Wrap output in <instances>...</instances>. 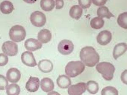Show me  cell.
Listing matches in <instances>:
<instances>
[{
	"label": "cell",
	"instance_id": "cell-30",
	"mask_svg": "<svg viewBox=\"0 0 127 95\" xmlns=\"http://www.w3.org/2000/svg\"><path fill=\"white\" fill-rule=\"evenodd\" d=\"M9 59L7 56L3 53L0 54V66H4L8 63Z\"/></svg>",
	"mask_w": 127,
	"mask_h": 95
},
{
	"label": "cell",
	"instance_id": "cell-10",
	"mask_svg": "<svg viewBox=\"0 0 127 95\" xmlns=\"http://www.w3.org/2000/svg\"><path fill=\"white\" fill-rule=\"evenodd\" d=\"M112 39V34L109 31H101L97 37V42L101 45H106L110 43Z\"/></svg>",
	"mask_w": 127,
	"mask_h": 95
},
{
	"label": "cell",
	"instance_id": "cell-21",
	"mask_svg": "<svg viewBox=\"0 0 127 95\" xmlns=\"http://www.w3.org/2000/svg\"><path fill=\"white\" fill-rule=\"evenodd\" d=\"M97 15L99 17L102 18L105 17L109 19L111 17H114L115 16L109 11L108 8L105 6H102L98 8L97 10Z\"/></svg>",
	"mask_w": 127,
	"mask_h": 95
},
{
	"label": "cell",
	"instance_id": "cell-15",
	"mask_svg": "<svg viewBox=\"0 0 127 95\" xmlns=\"http://www.w3.org/2000/svg\"><path fill=\"white\" fill-rule=\"evenodd\" d=\"M40 86L42 90L45 93L50 92L54 88V82L48 77H45L41 80Z\"/></svg>",
	"mask_w": 127,
	"mask_h": 95
},
{
	"label": "cell",
	"instance_id": "cell-9",
	"mask_svg": "<svg viewBox=\"0 0 127 95\" xmlns=\"http://www.w3.org/2000/svg\"><path fill=\"white\" fill-rule=\"evenodd\" d=\"M21 59L23 63L27 66L34 67L37 65L33 54L29 51H26L22 54Z\"/></svg>",
	"mask_w": 127,
	"mask_h": 95
},
{
	"label": "cell",
	"instance_id": "cell-8",
	"mask_svg": "<svg viewBox=\"0 0 127 95\" xmlns=\"http://www.w3.org/2000/svg\"><path fill=\"white\" fill-rule=\"evenodd\" d=\"M86 84L84 82H79L69 87L68 94L70 95H81L85 92Z\"/></svg>",
	"mask_w": 127,
	"mask_h": 95
},
{
	"label": "cell",
	"instance_id": "cell-26",
	"mask_svg": "<svg viewBox=\"0 0 127 95\" xmlns=\"http://www.w3.org/2000/svg\"><path fill=\"white\" fill-rule=\"evenodd\" d=\"M117 23L121 27L127 29V12H125L119 15L117 20Z\"/></svg>",
	"mask_w": 127,
	"mask_h": 95
},
{
	"label": "cell",
	"instance_id": "cell-32",
	"mask_svg": "<svg viewBox=\"0 0 127 95\" xmlns=\"http://www.w3.org/2000/svg\"><path fill=\"white\" fill-rule=\"evenodd\" d=\"M127 70H126L125 71H124L122 73L121 76V79L122 81L124 83L126 84V85H127Z\"/></svg>",
	"mask_w": 127,
	"mask_h": 95
},
{
	"label": "cell",
	"instance_id": "cell-25",
	"mask_svg": "<svg viewBox=\"0 0 127 95\" xmlns=\"http://www.w3.org/2000/svg\"><path fill=\"white\" fill-rule=\"evenodd\" d=\"M20 92V87L16 84H10L6 88V94L8 95H18Z\"/></svg>",
	"mask_w": 127,
	"mask_h": 95
},
{
	"label": "cell",
	"instance_id": "cell-19",
	"mask_svg": "<svg viewBox=\"0 0 127 95\" xmlns=\"http://www.w3.org/2000/svg\"><path fill=\"white\" fill-rule=\"evenodd\" d=\"M83 9L78 5L72 6L69 10V14L72 18L75 20H79L82 15Z\"/></svg>",
	"mask_w": 127,
	"mask_h": 95
},
{
	"label": "cell",
	"instance_id": "cell-23",
	"mask_svg": "<svg viewBox=\"0 0 127 95\" xmlns=\"http://www.w3.org/2000/svg\"><path fill=\"white\" fill-rule=\"evenodd\" d=\"M104 20L103 18L100 17H95L93 18L90 22V25L93 28L99 29L104 26Z\"/></svg>",
	"mask_w": 127,
	"mask_h": 95
},
{
	"label": "cell",
	"instance_id": "cell-28",
	"mask_svg": "<svg viewBox=\"0 0 127 95\" xmlns=\"http://www.w3.org/2000/svg\"><path fill=\"white\" fill-rule=\"evenodd\" d=\"M0 90H4L7 88L9 82L6 79L5 77L2 75H0Z\"/></svg>",
	"mask_w": 127,
	"mask_h": 95
},
{
	"label": "cell",
	"instance_id": "cell-14",
	"mask_svg": "<svg viewBox=\"0 0 127 95\" xmlns=\"http://www.w3.org/2000/svg\"><path fill=\"white\" fill-rule=\"evenodd\" d=\"M38 66L40 71L44 73H49L52 71L54 68L52 62L48 60H42L39 62Z\"/></svg>",
	"mask_w": 127,
	"mask_h": 95
},
{
	"label": "cell",
	"instance_id": "cell-33",
	"mask_svg": "<svg viewBox=\"0 0 127 95\" xmlns=\"http://www.w3.org/2000/svg\"><path fill=\"white\" fill-rule=\"evenodd\" d=\"M107 0H92L93 3L94 4L97 6H101L105 4L107 2Z\"/></svg>",
	"mask_w": 127,
	"mask_h": 95
},
{
	"label": "cell",
	"instance_id": "cell-7",
	"mask_svg": "<svg viewBox=\"0 0 127 95\" xmlns=\"http://www.w3.org/2000/svg\"><path fill=\"white\" fill-rule=\"evenodd\" d=\"M2 49L8 56H15L18 53V45L14 42L8 41L3 44Z\"/></svg>",
	"mask_w": 127,
	"mask_h": 95
},
{
	"label": "cell",
	"instance_id": "cell-5",
	"mask_svg": "<svg viewBox=\"0 0 127 95\" xmlns=\"http://www.w3.org/2000/svg\"><path fill=\"white\" fill-rule=\"evenodd\" d=\"M31 22L36 27H42L46 22V17L44 13L36 11L32 13L30 16Z\"/></svg>",
	"mask_w": 127,
	"mask_h": 95
},
{
	"label": "cell",
	"instance_id": "cell-18",
	"mask_svg": "<svg viewBox=\"0 0 127 95\" xmlns=\"http://www.w3.org/2000/svg\"><path fill=\"white\" fill-rule=\"evenodd\" d=\"M56 82L58 86L62 89L69 88L71 85V79L66 75H60L56 80Z\"/></svg>",
	"mask_w": 127,
	"mask_h": 95
},
{
	"label": "cell",
	"instance_id": "cell-24",
	"mask_svg": "<svg viewBox=\"0 0 127 95\" xmlns=\"http://www.w3.org/2000/svg\"><path fill=\"white\" fill-rule=\"evenodd\" d=\"M86 86L88 92L93 94H97L99 89L98 83L94 81H88L86 84Z\"/></svg>",
	"mask_w": 127,
	"mask_h": 95
},
{
	"label": "cell",
	"instance_id": "cell-27",
	"mask_svg": "<svg viewBox=\"0 0 127 95\" xmlns=\"http://www.w3.org/2000/svg\"><path fill=\"white\" fill-rule=\"evenodd\" d=\"M101 95H118V92L113 87L107 86L104 88L101 92Z\"/></svg>",
	"mask_w": 127,
	"mask_h": 95
},
{
	"label": "cell",
	"instance_id": "cell-22",
	"mask_svg": "<svg viewBox=\"0 0 127 95\" xmlns=\"http://www.w3.org/2000/svg\"><path fill=\"white\" fill-rule=\"evenodd\" d=\"M55 6V2L53 0H42L40 1L41 7L46 12L52 11Z\"/></svg>",
	"mask_w": 127,
	"mask_h": 95
},
{
	"label": "cell",
	"instance_id": "cell-31",
	"mask_svg": "<svg viewBox=\"0 0 127 95\" xmlns=\"http://www.w3.org/2000/svg\"><path fill=\"white\" fill-rule=\"evenodd\" d=\"M56 9H62L64 5L63 0H56Z\"/></svg>",
	"mask_w": 127,
	"mask_h": 95
},
{
	"label": "cell",
	"instance_id": "cell-11",
	"mask_svg": "<svg viewBox=\"0 0 127 95\" xmlns=\"http://www.w3.org/2000/svg\"><path fill=\"white\" fill-rule=\"evenodd\" d=\"M40 85V81L39 78L30 76L26 82V88L30 92H35L38 91Z\"/></svg>",
	"mask_w": 127,
	"mask_h": 95
},
{
	"label": "cell",
	"instance_id": "cell-1",
	"mask_svg": "<svg viewBox=\"0 0 127 95\" xmlns=\"http://www.w3.org/2000/svg\"><path fill=\"white\" fill-rule=\"evenodd\" d=\"M80 57L84 64L90 67L95 66L100 61L99 55L91 46L83 48L80 52Z\"/></svg>",
	"mask_w": 127,
	"mask_h": 95
},
{
	"label": "cell",
	"instance_id": "cell-12",
	"mask_svg": "<svg viewBox=\"0 0 127 95\" xmlns=\"http://www.w3.org/2000/svg\"><path fill=\"white\" fill-rule=\"evenodd\" d=\"M25 47L28 50L35 51L42 48V43L37 39L31 38L28 39L25 42Z\"/></svg>",
	"mask_w": 127,
	"mask_h": 95
},
{
	"label": "cell",
	"instance_id": "cell-2",
	"mask_svg": "<svg viewBox=\"0 0 127 95\" xmlns=\"http://www.w3.org/2000/svg\"><path fill=\"white\" fill-rule=\"evenodd\" d=\"M85 66L80 61H70L65 67V72L66 75L70 77H75L81 74L84 71Z\"/></svg>",
	"mask_w": 127,
	"mask_h": 95
},
{
	"label": "cell",
	"instance_id": "cell-29",
	"mask_svg": "<svg viewBox=\"0 0 127 95\" xmlns=\"http://www.w3.org/2000/svg\"><path fill=\"white\" fill-rule=\"evenodd\" d=\"M78 3L81 7L84 9H87L91 6V0H78Z\"/></svg>",
	"mask_w": 127,
	"mask_h": 95
},
{
	"label": "cell",
	"instance_id": "cell-4",
	"mask_svg": "<svg viewBox=\"0 0 127 95\" xmlns=\"http://www.w3.org/2000/svg\"><path fill=\"white\" fill-rule=\"evenodd\" d=\"M26 30L23 26L16 25L11 27L9 32L10 39L13 42H19L24 40L26 36Z\"/></svg>",
	"mask_w": 127,
	"mask_h": 95
},
{
	"label": "cell",
	"instance_id": "cell-17",
	"mask_svg": "<svg viewBox=\"0 0 127 95\" xmlns=\"http://www.w3.org/2000/svg\"><path fill=\"white\" fill-rule=\"evenodd\" d=\"M38 39L42 43L46 44L50 42L52 38L51 31L47 29H42L38 33Z\"/></svg>",
	"mask_w": 127,
	"mask_h": 95
},
{
	"label": "cell",
	"instance_id": "cell-16",
	"mask_svg": "<svg viewBox=\"0 0 127 95\" xmlns=\"http://www.w3.org/2000/svg\"><path fill=\"white\" fill-rule=\"evenodd\" d=\"M127 45L125 43H120L115 45L114 47L113 55L114 59L115 60L123 55L127 51Z\"/></svg>",
	"mask_w": 127,
	"mask_h": 95
},
{
	"label": "cell",
	"instance_id": "cell-6",
	"mask_svg": "<svg viewBox=\"0 0 127 95\" xmlns=\"http://www.w3.org/2000/svg\"><path fill=\"white\" fill-rule=\"evenodd\" d=\"M73 44L71 41L64 39L59 42L58 46L59 52L63 55H68L72 52L73 50Z\"/></svg>",
	"mask_w": 127,
	"mask_h": 95
},
{
	"label": "cell",
	"instance_id": "cell-3",
	"mask_svg": "<svg viewBox=\"0 0 127 95\" xmlns=\"http://www.w3.org/2000/svg\"><path fill=\"white\" fill-rule=\"evenodd\" d=\"M96 69L102 75L103 78L107 81H111L114 77L115 70L114 66L110 63L103 62L97 64Z\"/></svg>",
	"mask_w": 127,
	"mask_h": 95
},
{
	"label": "cell",
	"instance_id": "cell-13",
	"mask_svg": "<svg viewBox=\"0 0 127 95\" xmlns=\"http://www.w3.org/2000/svg\"><path fill=\"white\" fill-rule=\"evenodd\" d=\"M20 72L16 68H11L6 73V78L9 82L16 83L20 80Z\"/></svg>",
	"mask_w": 127,
	"mask_h": 95
},
{
	"label": "cell",
	"instance_id": "cell-20",
	"mask_svg": "<svg viewBox=\"0 0 127 95\" xmlns=\"http://www.w3.org/2000/svg\"><path fill=\"white\" fill-rule=\"evenodd\" d=\"M0 7L2 13L5 15H9L12 13L14 9L12 3L7 0H4L1 2Z\"/></svg>",
	"mask_w": 127,
	"mask_h": 95
}]
</instances>
